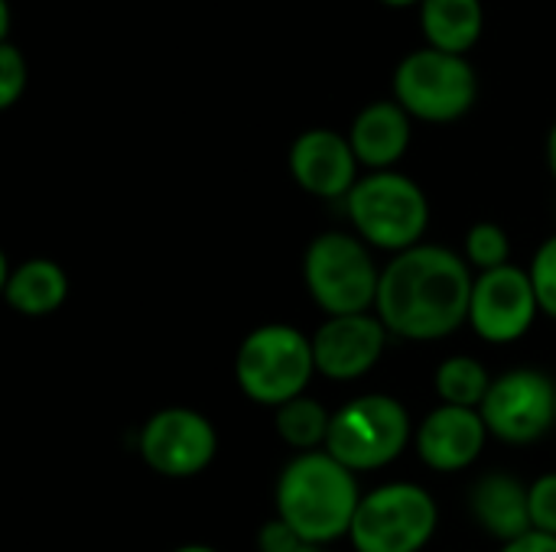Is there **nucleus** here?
Here are the masks:
<instances>
[{
	"instance_id": "1",
	"label": "nucleus",
	"mask_w": 556,
	"mask_h": 552,
	"mask_svg": "<svg viewBox=\"0 0 556 552\" xmlns=\"http://www.w3.org/2000/svg\"><path fill=\"white\" fill-rule=\"evenodd\" d=\"M466 257L440 244H417L381 270L375 316L394 338L440 342L469 322L476 277Z\"/></svg>"
},
{
	"instance_id": "2",
	"label": "nucleus",
	"mask_w": 556,
	"mask_h": 552,
	"mask_svg": "<svg viewBox=\"0 0 556 552\" xmlns=\"http://www.w3.org/2000/svg\"><path fill=\"white\" fill-rule=\"evenodd\" d=\"M358 475L332 459L326 449L293 455L274 491V508L283 524H290L306 543L326 547L352 534L362 504Z\"/></svg>"
},
{
	"instance_id": "3",
	"label": "nucleus",
	"mask_w": 556,
	"mask_h": 552,
	"mask_svg": "<svg viewBox=\"0 0 556 552\" xmlns=\"http://www.w3.org/2000/svg\"><path fill=\"white\" fill-rule=\"evenodd\" d=\"M355 234L378 251L404 254L424 244L430 224L427 192L407 172H365L345 198Z\"/></svg>"
},
{
	"instance_id": "4",
	"label": "nucleus",
	"mask_w": 556,
	"mask_h": 552,
	"mask_svg": "<svg viewBox=\"0 0 556 552\" xmlns=\"http://www.w3.org/2000/svg\"><path fill=\"white\" fill-rule=\"evenodd\" d=\"M391 98L420 124H456L479 101V75L469 55L417 46L394 65Z\"/></svg>"
},
{
	"instance_id": "5",
	"label": "nucleus",
	"mask_w": 556,
	"mask_h": 552,
	"mask_svg": "<svg viewBox=\"0 0 556 552\" xmlns=\"http://www.w3.org/2000/svg\"><path fill=\"white\" fill-rule=\"evenodd\" d=\"M316 374L313 338L293 325L267 322L254 329L235 355V381L251 403L280 410L306 394Z\"/></svg>"
},
{
	"instance_id": "6",
	"label": "nucleus",
	"mask_w": 556,
	"mask_h": 552,
	"mask_svg": "<svg viewBox=\"0 0 556 552\" xmlns=\"http://www.w3.org/2000/svg\"><path fill=\"white\" fill-rule=\"evenodd\" d=\"M303 283L329 319L358 316L375 309L381 270L355 231H323L303 254Z\"/></svg>"
},
{
	"instance_id": "7",
	"label": "nucleus",
	"mask_w": 556,
	"mask_h": 552,
	"mask_svg": "<svg viewBox=\"0 0 556 552\" xmlns=\"http://www.w3.org/2000/svg\"><path fill=\"white\" fill-rule=\"evenodd\" d=\"M414 439L407 407L391 394H362L332 413L326 452L355 475L378 472L404 455Z\"/></svg>"
},
{
	"instance_id": "8",
	"label": "nucleus",
	"mask_w": 556,
	"mask_h": 552,
	"mask_svg": "<svg viewBox=\"0 0 556 552\" xmlns=\"http://www.w3.org/2000/svg\"><path fill=\"white\" fill-rule=\"evenodd\" d=\"M440 524L433 495L414 482H391L371 488L352 524L355 552H424Z\"/></svg>"
},
{
	"instance_id": "9",
	"label": "nucleus",
	"mask_w": 556,
	"mask_h": 552,
	"mask_svg": "<svg viewBox=\"0 0 556 552\" xmlns=\"http://www.w3.org/2000/svg\"><path fill=\"white\" fill-rule=\"evenodd\" d=\"M556 384L538 368L498 374L479 407L489 436L505 446H534L554 429Z\"/></svg>"
},
{
	"instance_id": "10",
	"label": "nucleus",
	"mask_w": 556,
	"mask_h": 552,
	"mask_svg": "<svg viewBox=\"0 0 556 552\" xmlns=\"http://www.w3.org/2000/svg\"><path fill=\"white\" fill-rule=\"evenodd\" d=\"M140 459L163 478H195L218 452V433L208 416L189 407L156 410L140 429Z\"/></svg>"
},
{
	"instance_id": "11",
	"label": "nucleus",
	"mask_w": 556,
	"mask_h": 552,
	"mask_svg": "<svg viewBox=\"0 0 556 552\" xmlns=\"http://www.w3.org/2000/svg\"><path fill=\"white\" fill-rule=\"evenodd\" d=\"M541 312L531 273L508 264L476 277L472 303H469V325L482 342L511 345L525 338Z\"/></svg>"
},
{
	"instance_id": "12",
	"label": "nucleus",
	"mask_w": 556,
	"mask_h": 552,
	"mask_svg": "<svg viewBox=\"0 0 556 552\" xmlns=\"http://www.w3.org/2000/svg\"><path fill=\"white\" fill-rule=\"evenodd\" d=\"M388 329L375 312L332 316L313 335L316 374L349 384L375 371L388 348Z\"/></svg>"
},
{
	"instance_id": "13",
	"label": "nucleus",
	"mask_w": 556,
	"mask_h": 552,
	"mask_svg": "<svg viewBox=\"0 0 556 552\" xmlns=\"http://www.w3.org/2000/svg\"><path fill=\"white\" fill-rule=\"evenodd\" d=\"M287 169L293 182L316 198H349L355 182L362 179L358 156L349 143V133L332 127L303 130L287 150Z\"/></svg>"
},
{
	"instance_id": "14",
	"label": "nucleus",
	"mask_w": 556,
	"mask_h": 552,
	"mask_svg": "<svg viewBox=\"0 0 556 552\" xmlns=\"http://www.w3.org/2000/svg\"><path fill=\"white\" fill-rule=\"evenodd\" d=\"M489 442V426L479 410L440 403L417 426V455L433 472H463L476 465Z\"/></svg>"
},
{
	"instance_id": "15",
	"label": "nucleus",
	"mask_w": 556,
	"mask_h": 552,
	"mask_svg": "<svg viewBox=\"0 0 556 552\" xmlns=\"http://www.w3.org/2000/svg\"><path fill=\"white\" fill-rule=\"evenodd\" d=\"M410 140H414V117L394 98H378L365 104L349 127V143L368 172L397 169V163L410 150Z\"/></svg>"
},
{
	"instance_id": "16",
	"label": "nucleus",
	"mask_w": 556,
	"mask_h": 552,
	"mask_svg": "<svg viewBox=\"0 0 556 552\" xmlns=\"http://www.w3.org/2000/svg\"><path fill=\"white\" fill-rule=\"evenodd\" d=\"M469 511L479 530L498 543H515L518 537L534 530L528 485L508 472H485L482 478H476L469 491Z\"/></svg>"
},
{
	"instance_id": "17",
	"label": "nucleus",
	"mask_w": 556,
	"mask_h": 552,
	"mask_svg": "<svg viewBox=\"0 0 556 552\" xmlns=\"http://www.w3.org/2000/svg\"><path fill=\"white\" fill-rule=\"evenodd\" d=\"M0 270H3V299L20 316H29V319L52 316L68 296V277L49 257H29L16 264L13 270L7 267Z\"/></svg>"
},
{
	"instance_id": "18",
	"label": "nucleus",
	"mask_w": 556,
	"mask_h": 552,
	"mask_svg": "<svg viewBox=\"0 0 556 552\" xmlns=\"http://www.w3.org/2000/svg\"><path fill=\"white\" fill-rule=\"evenodd\" d=\"M417 23L424 46L469 55L485 33V3L482 0H424L417 7Z\"/></svg>"
},
{
	"instance_id": "19",
	"label": "nucleus",
	"mask_w": 556,
	"mask_h": 552,
	"mask_svg": "<svg viewBox=\"0 0 556 552\" xmlns=\"http://www.w3.org/2000/svg\"><path fill=\"white\" fill-rule=\"evenodd\" d=\"M329 426H332V413H326V407L313 397H296L290 403H283L274 413V429L277 436L300 455V452H319L329 442Z\"/></svg>"
},
{
	"instance_id": "20",
	"label": "nucleus",
	"mask_w": 556,
	"mask_h": 552,
	"mask_svg": "<svg viewBox=\"0 0 556 552\" xmlns=\"http://www.w3.org/2000/svg\"><path fill=\"white\" fill-rule=\"evenodd\" d=\"M492 374L485 371V364L479 358H469V355H453L446 358L437 374H433V387H437V397L450 407H469V410H479L489 387H492Z\"/></svg>"
},
{
	"instance_id": "21",
	"label": "nucleus",
	"mask_w": 556,
	"mask_h": 552,
	"mask_svg": "<svg viewBox=\"0 0 556 552\" xmlns=\"http://www.w3.org/2000/svg\"><path fill=\"white\" fill-rule=\"evenodd\" d=\"M463 257L472 270L479 273H489V270H498V267H508L511 260V241L505 234L502 224L495 221H479L466 231V241H463Z\"/></svg>"
},
{
	"instance_id": "22",
	"label": "nucleus",
	"mask_w": 556,
	"mask_h": 552,
	"mask_svg": "<svg viewBox=\"0 0 556 552\" xmlns=\"http://www.w3.org/2000/svg\"><path fill=\"white\" fill-rule=\"evenodd\" d=\"M29 88V62L23 49L10 39L0 42V111H10Z\"/></svg>"
},
{
	"instance_id": "23",
	"label": "nucleus",
	"mask_w": 556,
	"mask_h": 552,
	"mask_svg": "<svg viewBox=\"0 0 556 552\" xmlns=\"http://www.w3.org/2000/svg\"><path fill=\"white\" fill-rule=\"evenodd\" d=\"M528 273H531V283H534L541 312L551 316L556 322V234L554 238H547V241L538 247V254H534Z\"/></svg>"
},
{
	"instance_id": "24",
	"label": "nucleus",
	"mask_w": 556,
	"mask_h": 552,
	"mask_svg": "<svg viewBox=\"0 0 556 552\" xmlns=\"http://www.w3.org/2000/svg\"><path fill=\"white\" fill-rule=\"evenodd\" d=\"M528 504H531V527L538 534L556 537V472H547L528 485Z\"/></svg>"
},
{
	"instance_id": "25",
	"label": "nucleus",
	"mask_w": 556,
	"mask_h": 552,
	"mask_svg": "<svg viewBox=\"0 0 556 552\" xmlns=\"http://www.w3.org/2000/svg\"><path fill=\"white\" fill-rule=\"evenodd\" d=\"M303 543L306 540L290 524H283L280 517H270L257 534V550L261 552H296Z\"/></svg>"
},
{
	"instance_id": "26",
	"label": "nucleus",
	"mask_w": 556,
	"mask_h": 552,
	"mask_svg": "<svg viewBox=\"0 0 556 552\" xmlns=\"http://www.w3.org/2000/svg\"><path fill=\"white\" fill-rule=\"evenodd\" d=\"M502 552H556V537L531 530V534L518 537L515 543H505V547H502Z\"/></svg>"
},
{
	"instance_id": "27",
	"label": "nucleus",
	"mask_w": 556,
	"mask_h": 552,
	"mask_svg": "<svg viewBox=\"0 0 556 552\" xmlns=\"http://www.w3.org/2000/svg\"><path fill=\"white\" fill-rule=\"evenodd\" d=\"M0 42H10V0H0Z\"/></svg>"
},
{
	"instance_id": "28",
	"label": "nucleus",
	"mask_w": 556,
	"mask_h": 552,
	"mask_svg": "<svg viewBox=\"0 0 556 552\" xmlns=\"http://www.w3.org/2000/svg\"><path fill=\"white\" fill-rule=\"evenodd\" d=\"M547 166H551V172H554L556 179V120L554 127L547 130Z\"/></svg>"
},
{
	"instance_id": "29",
	"label": "nucleus",
	"mask_w": 556,
	"mask_h": 552,
	"mask_svg": "<svg viewBox=\"0 0 556 552\" xmlns=\"http://www.w3.org/2000/svg\"><path fill=\"white\" fill-rule=\"evenodd\" d=\"M381 7H388V10H417L424 0H378Z\"/></svg>"
},
{
	"instance_id": "30",
	"label": "nucleus",
	"mask_w": 556,
	"mask_h": 552,
	"mask_svg": "<svg viewBox=\"0 0 556 552\" xmlns=\"http://www.w3.org/2000/svg\"><path fill=\"white\" fill-rule=\"evenodd\" d=\"M173 552H218L215 547H205V543H189V547H179V550Z\"/></svg>"
},
{
	"instance_id": "31",
	"label": "nucleus",
	"mask_w": 556,
	"mask_h": 552,
	"mask_svg": "<svg viewBox=\"0 0 556 552\" xmlns=\"http://www.w3.org/2000/svg\"><path fill=\"white\" fill-rule=\"evenodd\" d=\"M296 552H323V547H313V543H303Z\"/></svg>"
},
{
	"instance_id": "32",
	"label": "nucleus",
	"mask_w": 556,
	"mask_h": 552,
	"mask_svg": "<svg viewBox=\"0 0 556 552\" xmlns=\"http://www.w3.org/2000/svg\"><path fill=\"white\" fill-rule=\"evenodd\" d=\"M554 429H556V403H554Z\"/></svg>"
}]
</instances>
